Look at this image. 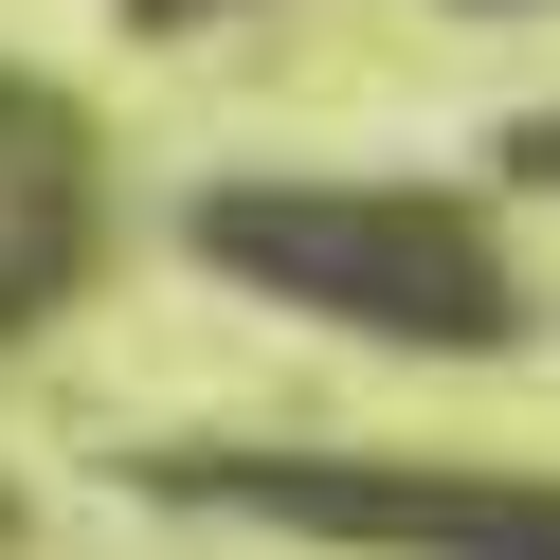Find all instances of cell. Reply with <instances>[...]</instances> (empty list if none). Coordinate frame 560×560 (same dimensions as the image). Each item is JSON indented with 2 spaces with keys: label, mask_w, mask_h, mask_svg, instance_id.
Instances as JSON below:
<instances>
[{
  "label": "cell",
  "mask_w": 560,
  "mask_h": 560,
  "mask_svg": "<svg viewBox=\"0 0 560 560\" xmlns=\"http://www.w3.org/2000/svg\"><path fill=\"white\" fill-rule=\"evenodd\" d=\"M235 254L290 271V290H326V307L488 326V271H470V235H452L434 199H254V218H235Z\"/></svg>",
  "instance_id": "1"
}]
</instances>
